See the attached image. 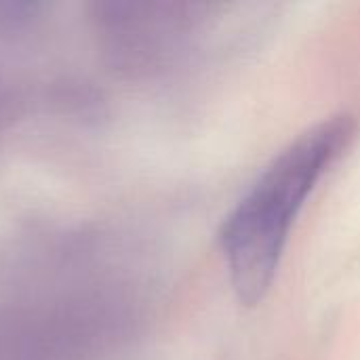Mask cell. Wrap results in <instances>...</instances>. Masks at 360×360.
Masks as SVG:
<instances>
[{"instance_id":"obj_1","label":"cell","mask_w":360,"mask_h":360,"mask_svg":"<svg viewBox=\"0 0 360 360\" xmlns=\"http://www.w3.org/2000/svg\"><path fill=\"white\" fill-rule=\"evenodd\" d=\"M356 122L335 116L308 129L262 173L224 221L219 240L240 304H259L276 276L289 230L306 198L350 146Z\"/></svg>"}]
</instances>
